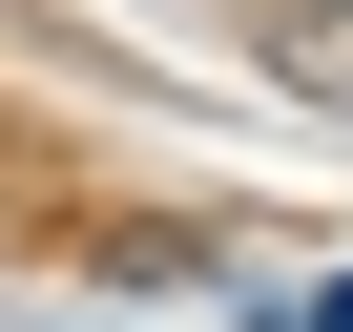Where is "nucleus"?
Listing matches in <instances>:
<instances>
[{
    "label": "nucleus",
    "mask_w": 353,
    "mask_h": 332,
    "mask_svg": "<svg viewBox=\"0 0 353 332\" xmlns=\"http://www.w3.org/2000/svg\"><path fill=\"white\" fill-rule=\"evenodd\" d=\"M250 63L291 104H353V0H250Z\"/></svg>",
    "instance_id": "f257e3e1"
}]
</instances>
